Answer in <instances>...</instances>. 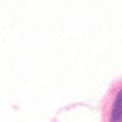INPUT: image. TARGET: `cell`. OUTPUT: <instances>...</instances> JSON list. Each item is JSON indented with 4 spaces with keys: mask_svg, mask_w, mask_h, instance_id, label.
Wrapping results in <instances>:
<instances>
[{
    "mask_svg": "<svg viewBox=\"0 0 122 122\" xmlns=\"http://www.w3.org/2000/svg\"><path fill=\"white\" fill-rule=\"evenodd\" d=\"M103 122H122V79L115 83L104 101Z\"/></svg>",
    "mask_w": 122,
    "mask_h": 122,
    "instance_id": "6da1fadb",
    "label": "cell"
}]
</instances>
